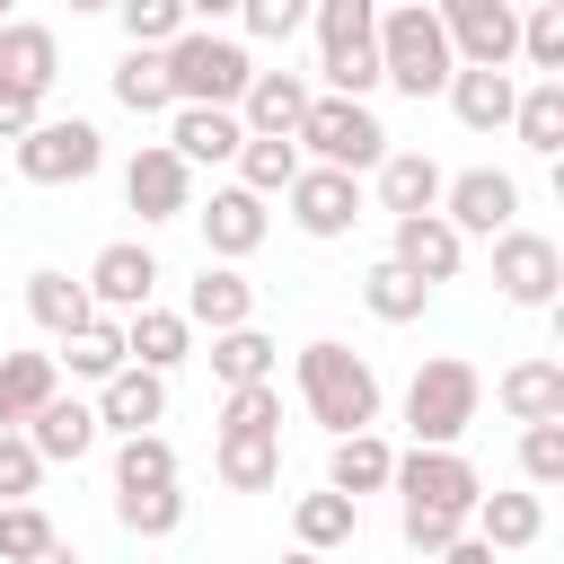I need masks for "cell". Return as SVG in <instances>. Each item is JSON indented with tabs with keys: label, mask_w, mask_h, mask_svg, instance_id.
Returning <instances> with one entry per match:
<instances>
[{
	"label": "cell",
	"mask_w": 564,
	"mask_h": 564,
	"mask_svg": "<svg viewBox=\"0 0 564 564\" xmlns=\"http://www.w3.org/2000/svg\"><path fill=\"white\" fill-rule=\"evenodd\" d=\"M388 494H397L405 546H414V555H441V546L467 529V511H476L485 476L467 467V449H458V441H414V449H397Z\"/></svg>",
	"instance_id": "cell-1"
},
{
	"label": "cell",
	"mask_w": 564,
	"mask_h": 564,
	"mask_svg": "<svg viewBox=\"0 0 564 564\" xmlns=\"http://www.w3.org/2000/svg\"><path fill=\"white\" fill-rule=\"evenodd\" d=\"M300 405L317 432H361V423H379V370L352 344L317 335V344H300Z\"/></svg>",
	"instance_id": "cell-2"
},
{
	"label": "cell",
	"mask_w": 564,
	"mask_h": 564,
	"mask_svg": "<svg viewBox=\"0 0 564 564\" xmlns=\"http://www.w3.org/2000/svg\"><path fill=\"white\" fill-rule=\"evenodd\" d=\"M449 70H458V53H449L432 0H379V79L405 97H441Z\"/></svg>",
	"instance_id": "cell-3"
},
{
	"label": "cell",
	"mask_w": 564,
	"mask_h": 564,
	"mask_svg": "<svg viewBox=\"0 0 564 564\" xmlns=\"http://www.w3.org/2000/svg\"><path fill=\"white\" fill-rule=\"evenodd\" d=\"M317 26V79L335 97H370L379 88V0H308Z\"/></svg>",
	"instance_id": "cell-4"
},
{
	"label": "cell",
	"mask_w": 564,
	"mask_h": 564,
	"mask_svg": "<svg viewBox=\"0 0 564 564\" xmlns=\"http://www.w3.org/2000/svg\"><path fill=\"white\" fill-rule=\"evenodd\" d=\"M167 88H176V106H238V88H247V44L238 35H220V26H176L167 44Z\"/></svg>",
	"instance_id": "cell-5"
},
{
	"label": "cell",
	"mask_w": 564,
	"mask_h": 564,
	"mask_svg": "<svg viewBox=\"0 0 564 564\" xmlns=\"http://www.w3.org/2000/svg\"><path fill=\"white\" fill-rule=\"evenodd\" d=\"M476 405H485V379H476V361H458V352H432V361L405 379V432H414V441H467Z\"/></svg>",
	"instance_id": "cell-6"
},
{
	"label": "cell",
	"mask_w": 564,
	"mask_h": 564,
	"mask_svg": "<svg viewBox=\"0 0 564 564\" xmlns=\"http://www.w3.org/2000/svg\"><path fill=\"white\" fill-rule=\"evenodd\" d=\"M291 141L308 150V159H326V167H379V150H388V123L370 115V97H308V115L291 123Z\"/></svg>",
	"instance_id": "cell-7"
},
{
	"label": "cell",
	"mask_w": 564,
	"mask_h": 564,
	"mask_svg": "<svg viewBox=\"0 0 564 564\" xmlns=\"http://www.w3.org/2000/svg\"><path fill=\"white\" fill-rule=\"evenodd\" d=\"M9 150H18V176L26 185H88L106 167V132L88 115H35Z\"/></svg>",
	"instance_id": "cell-8"
},
{
	"label": "cell",
	"mask_w": 564,
	"mask_h": 564,
	"mask_svg": "<svg viewBox=\"0 0 564 564\" xmlns=\"http://www.w3.org/2000/svg\"><path fill=\"white\" fill-rule=\"evenodd\" d=\"M494 291H502L511 308H555V291H564V247H555L546 229L502 220V229H494Z\"/></svg>",
	"instance_id": "cell-9"
},
{
	"label": "cell",
	"mask_w": 564,
	"mask_h": 564,
	"mask_svg": "<svg viewBox=\"0 0 564 564\" xmlns=\"http://www.w3.org/2000/svg\"><path fill=\"white\" fill-rule=\"evenodd\" d=\"M282 203H291V229H300V238H352V220H361V176H352V167H326V159H300V176L282 185Z\"/></svg>",
	"instance_id": "cell-10"
},
{
	"label": "cell",
	"mask_w": 564,
	"mask_h": 564,
	"mask_svg": "<svg viewBox=\"0 0 564 564\" xmlns=\"http://www.w3.org/2000/svg\"><path fill=\"white\" fill-rule=\"evenodd\" d=\"M458 62H511L520 53V0H432Z\"/></svg>",
	"instance_id": "cell-11"
},
{
	"label": "cell",
	"mask_w": 564,
	"mask_h": 564,
	"mask_svg": "<svg viewBox=\"0 0 564 564\" xmlns=\"http://www.w3.org/2000/svg\"><path fill=\"white\" fill-rule=\"evenodd\" d=\"M441 212L458 220V238H494L502 220H520V176L511 167H458V176H441Z\"/></svg>",
	"instance_id": "cell-12"
},
{
	"label": "cell",
	"mask_w": 564,
	"mask_h": 564,
	"mask_svg": "<svg viewBox=\"0 0 564 564\" xmlns=\"http://www.w3.org/2000/svg\"><path fill=\"white\" fill-rule=\"evenodd\" d=\"M388 256L441 291V282H458V264H467V238H458V220L432 203V212H397V229H388Z\"/></svg>",
	"instance_id": "cell-13"
},
{
	"label": "cell",
	"mask_w": 564,
	"mask_h": 564,
	"mask_svg": "<svg viewBox=\"0 0 564 564\" xmlns=\"http://www.w3.org/2000/svg\"><path fill=\"white\" fill-rule=\"evenodd\" d=\"M123 203H132L141 220H176V212H194V167H185L167 141H141V150L123 159Z\"/></svg>",
	"instance_id": "cell-14"
},
{
	"label": "cell",
	"mask_w": 564,
	"mask_h": 564,
	"mask_svg": "<svg viewBox=\"0 0 564 564\" xmlns=\"http://www.w3.org/2000/svg\"><path fill=\"white\" fill-rule=\"evenodd\" d=\"M194 220H203V256H229V264L273 238V212H264L256 185H212V203H203Z\"/></svg>",
	"instance_id": "cell-15"
},
{
	"label": "cell",
	"mask_w": 564,
	"mask_h": 564,
	"mask_svg": "<svg viewBox=\"0 0 564 564\" xmlns=\"http://www.w3.org/2000/svg\"><path fill=\"white\" fill-rule=\"evenodd\" d=\"M141 423H167V370L115 361L97 379V432H141Z\"/></svg>",
	"instance_id": "cell-16"
},
{
	"label": "cell",
	"mask_w": 564,
	"mask_h": 564,
	"mask_svg": "<svg viewBox=\"0 0 564 564\" xmlns=\"http://www.w3.org/2000/svg\"><path fill=\"white\" fill-rule=\"evenodd\" d=\"M18 432L35 441V458H44V467H79V458L97 449V405H88V397H62V388H53V397H44V405H35V414H26Z\"/></svg>",
	"instance_id": "cell-17"
},
{
	"label": "cell",
	"mask_w": 564,
	"mask_h": 564,
	"mask_svg": "<svg viewBox=\"0 0 564 564\" xmlns=\"http://www.w3.org/2000/svg\"><path fill=\"white\" fill-rule=\"evenodd\" d=\"M441 97H449V115H458L467 132H502V123H511V97H520V79H511V62H458Z\"/></svg>",
	"instance_id": "cell-18"
},
{
	"label": "cell",
	"mask_w": 564,
	"mask_h": 564,
	"mask_svg": "<svg viewBox=\"0 0 564 564\" xmlns=\"http://www.w3.org/2000/svg\"><path fill=\"white\" fill-rule=\"evenodd\" d=\"M238 141H247L238 106H167V150H176L185 167H229Z\"/></svg>",
	"instance_id": "cell-19"
},
{
	"label": "cell",
	"mask_w": 564,
	"mask_h": 564,
	"mask_svg": "<svg viewBox=\"0 0 564 564\" xmlns=\"http://www.w3.org/2000/svg\"><path fill=\"white\" fill-rule=\"evenodd\" d=\"M79 282H88V300H97V308H115V317H123V308H141V300L159 291V256H150L141 238H115V247H97V264H88Z\"/></svg>",
	"instance_id": "cell-20"
},
{
	"label": "cell",
	"mask_w": 564,
	"mask_h": 564,
	"mask_svg": "<svg viewBox=\"0 0 564 564\" xmlns=\"http://www.w3.org/2000/svg\"><path fill=\"white\" fill-rule=\"evenodd\" d=\"M123 352L150 361V370H176V361H194V317L141 300V308H123Z\"/></svg>",
	"instance_id": "cell-21"
},
{
	"label": "cell",
	"mask_w": 564,
	"mask_h": 564,
	"mask_svg": "<svg viewBox=\"0 0 564 564\" xmlns=\"http://www.w3.org/2000/svg\"><path fill=\"white\" fill-rule=\"evenodd\" d=\"M212 476L229 494H273L282 485V432H220L212 441Z\"/></svg>",
	"instance_id": "cell-22"
},
{
	"label": "cell",
	"mask_w": 564,
	"mask_h": 564,
	"mask_svg": "<svg viewBox=\"0 0 564 564\" xmlns=\"http://www.w3.org/2000/svg\"><path fill=\"white\" fill-rule=\"evenodd\" d=\"M308 79L300 70H247V88H238V123L247 132H291L300 115H308Z\"/></svg>",
	"instance_id": "cell-23"
},
{
	"label": "cell",
	"mask_w": 564,
	"mask_h": 564,
	"mask_svg": "<svg viewBox=\"0 0 564 564\" xmlns=\"http://www.w3.org/2000/svg\"><path fill=\"white\" fill-rule=\"evenodd\" d=\"M185 317L194 326H238V317H256V282L229 256H203V273L185 282Z\"/></svg>",
	"instance_id": "cell-24"
},
{
	"label": "cell",
	"mask_w": 564,
	"mask_h": 564,
	"mask_svg": "<svg viewBox=\"0 0 564 564\" xmlns=\"http://www.w3.org/2000/svg\"><path fill=\"white\" fill-rule=\"evenodd\" d=\"M494 405H502L511 423L564 414V361H555V352H529V361H511V370L494 379Z\"/></svg>",
	"instance_id": "cell-25"
},
{
	"label": "cell",
	"mask_w": 564,
	"mask_h": 564,
	"mask_svg": "<svg viewBox=\"0 0 564 564\" xmlns=\"http://www.w3.org/2000/svg\"><path fill=\"white\" fill-rule=\"evenodd\" d=\"M291 538H300L308 555H326V546H352V538H361V494H344V485H326V494H300V502H291Z\"/></svg>",
	"instance_id": "cell-26"
},
{
	"label": "cell",
	"mask_w": 564,
	"mask_h": 564,
	"mask_svg": "<svg viewBox=\"0 0 564 564\" xmlns=\"http://www.w3.org/2000/svg\"><path fill=\"white\" fill-rule=\"evenodd\" d=\"M379 212L397 220V212H432L441 203V159H423V150H379Z\"/></svg>",
	"instance_id": "cell-27"
},
{
	"label": "cell",
	"mask_w": 564,
	"mask_h": 564,
	"mask_svg": "<svg viewBox=\"0 0 564 564\" xmlns=\"http://www.w3.org/2000/svg\"><path fill=\"white\" fill-rule=\"evenodd\" d=\"M335 449H326V485H344V494H388V467H397V449L361 423V432H326Z\"/></svg>",
	"instance_id": "cell-28"
},
{
	"label": "cell",
	"mask_w": 564,
	"mask_h": 564,
	"mask_svg": "<svg viewBox=\"0 0 564 564\" xmlns=\"http://www.w3.org/2000/svg\"><path fill=\"white\" fill-rule=\"evenodd\" d=\"M476 538L485 546H502V555H520V546H538L546 538V502L538 494H476Z\"/></svg>",
	"instance_id": "cell-29"
},
{
	"label": "cell",
	"mask_w": 564,
	"mask_h": 564,
	"mask_svg": "<svg viewBox=\"0 0 564 564\" xmlns=\"http://www.w3.org/2000/svg\"><path fill=\"white\" fill-rule=\"evenodd\" d=\"M511 132H520L538 159H555V150H564V70H538V79L511 97Z\"/></svg>",
	"instance_id": "cell-30"
},
{
	"label": "cell",
	"mask_w": 564,
	"mask_h": 564,
	"mask_svg": "<svg viewBox=\"0 0 564 564\" xmlns=\"http://www.w3.org/2000/svg\"><path fill=\"white\" fill-rule=\"evenodd\" d=\"M361 308H370L379 326H414V317L432 308V282H423V273H405L397 256H379V264L361 273Z\"/></svg>",
	"instance_id": "cell-31"
},
{
	"label": "cell",
	"mask_w": 564,
	"mask_h": 564,
	"mask_svg": "<svg viewBox=\"0 0 564 564\" xmlns=\"http://www.w3.org/2000/svg\"><path fill=\"white\" fill-rule=\"evenodd\" d=\"M26 317H35V326L62 344L79 317H97V300H88V282H70L62 264H35V273H26Z\"/></svg>",
	"instance_id": "cell-32"
},
{
	"label": "cell",
	"mask_w": 564,
	"mask_h": 564,
	"mask_svg": "<svg viewBox=\"0 0 564 564\" xmlns=\"http://www.w3.org/2000/svg\"><path fill=\"white\" fill-rule=\"evenodd\" d=\"M0 79L53 88V79H62V44H53V26H35V18H0Z\"/></svg>",
	"instance_id": "cell-33"
},
{
	"label": "cell",
	"mask_w": 564,
	"mask_h": 564,
	"mask_svg": "<svg viewBox=\"0 0 564 564\" xmlns=\"http://www.w3.org/2000/svg\"><path fill=\"white\" fill-rule=\"evenodd\" d=\"M273 335L256 326V317H238V326H212V379L220 388H238V379H273Z\"/></svg>",
	"instance_id": "cell-34"
},
{
	"label": "cell",
	"mask_w": 564,
	"mask_h": 564,
	"mask_svg": "<svg viewBox=\"0 0 564 564\" xmlns=\"http://www.w3.org/2000/svg\"><path fill=\"white\" fill-rule=\"evenodd\" d=\"M115 106H132V115H167V106H176L159 44H123V62H115Z\"/></svg>",
	"instance_id": "cell-35"
},
{
	"label": "cell",
	"mask_w": 564,
	"mask_h": 564,
	"mask_svg": "<svg viewBox=\"0 0 564 564\" xmlns=\"http://www.w3.org/2000/svg\"><path fill=\"white\" fill-rule=\"evenodd\" d=\"M115 520H123V538H176V529H185L176 476H167V485H115Z\"/></svg>",
	"instance_id": "cell-36"
},
{
	"label": "cell",
	"mask_w": 564,
	"mask_h": 564,
	"mask_svg": "<svg viewBox=\"0 0 564 564\" xmlns=\"http://www.w3.org/2000/svg\"><path fill=\"white\" fill-rule=\"evenodd\" d=\"M53 388H62V361L53 352H0V423H26Z\"/></svg>",
	"instance_id": "cell-37"
},
{
	"label": "cell",
	"mask_w": 564,
	"mask_h": 564,
	"mask_svg": "<svg viewBox=\"0 0 564 564\" xmlns=\"http://www.w3.org/2000/svg\"><path fill=\"white\" fill-rule=\"evenodd\" d=\"M291 176H300V141H291V132H247V141H238V185H256V194L273 203Z\"/></svg>",
	"instance_id": "cell-38"
},
{
	"label": "cell",
	"mask_w": 564,
	"mask_h": 564,
	"mask_svg": "<svg viewBox=\"0 0 564 564\" xmlns=\"http://www.w3.org/2000/svg\"><path fill=\"white\" fill-rule=\"evenodd\" d=\"M62 361H70L79 379H106L115 361H132V352H123V317H115V308H97V317H79V326L62 335Z\"/></svg>",
	"instance_id": "cell-39"
},
{
	"label": "cell",
	"mask_w": 564,
	"mask_h": 564,
	"mask_svg": "<svg viewBox=\"0 0 564 564\" xmlns=\"http://www.w3.org/2000/svg\"><path fill=\"white\" fill-rule=\"evenodd\" d=\"M167 476H176V441L167 432L141 423V432L115 441V485H167Z\"/></svg>",
	"instance_id": "cell-40"
},
{
	"label": "cell",
	"mask_w": 564,
	"mask_h": 564,
	"mask_svg": "<svg viewBox=\"0 0 564 564\" xmlns=\"http://www.w3.org/2000/svg\"><path fill=\"white\" fill-rule=\"evenodd\" d=\"M511 62L564 70V0H529V9H520V53H511Z\"/></svg>",
	"instance_id": "cell-41"
},
{
	"label": "cell",
	"mask_w": 564,
	"mask_h": 564,
	"mask_svg": "<svg viewBox=\"0 0 564 564\" xmlns=\"http://www.w3.org/2000/svg\"><path fill=\"white\" fill-rule=\"evenodd\" d=\"M220 432H282V388L273 379H238L220 397Z\"/></svg>",
	"instance_id": "cell-42"
},
{
	"label": "cell",
	"mask_w": 564,
	"mask_h": 564,
	"mask_svg": "<svg viewBox=\"0 0 564 564\" xmlns=\"http://www.w3.org/2000/svg\"><path fill=\"white\" fill-rule=\"evenodd\" d=\"M520 476L529 485H564V414L520 423Z\"/></svg>",
	"instance_id": "cell-43"
},
{
	"label": "cell",
	"mask_w": 564,
	"mask_h": 564,
	"mask_svg": "<svg viewBox=\"0 0 564 564\" xmlns=\"http://www.w3.org/2000/svg\"><path fill=\"white\" fill-rule=\"evenodd\" d=\"M0 555H62V529L35 511V494L26 502H0Z\"/></svg>",
	"instance_id": "cell-44"
},
{
	"label": "cell",
	"mask_w": 564,
	"mask_h": 564,
	"mask_svg": "<svg viewBox=\"0 0 564 564\" xmlns=\"http://www.w3.org/2000/svg\"><path fill=\"white\" fill-rule=\"evenodd\" d=\"M115 18H123V44H167L176 26H194L185 0H115Z\"/></svg>",
	"instance_id": "cell-45"
},
{
	"label": "cell",
	"mask_w": 564,
	"mask_h": 564,
	"mask_svg": "<svg viewBox=\"0 0 564 564\" xmlns=\"http://www.w3.org/2000/svg\"><path fill=\"white\" fill-rule=\"evenodd\" d=\"M44 485V458H35V441L18 432V423H0V502H26Z\"/></svg>",
	"instance_id": "cell-46"
},
{
	"label": "cell",
	"mask_w": 564,
	"mask_h": 564,
	"mask_svg": "<svg viewBox=\"0 0 564 564\" xmlns=\"http://www.w3.org/2000/svg\"><path fill=\"white\" fill-rule=\"evenodd\" d=\"M238 26H247L256 44H282V35L308 26V0H238Z\"/></svg>",
	"instance_id": "cell-47"
},
{
	"label": "cell",
	"mask_w": 564,
	"mask_h": 564,
	"mask_svg": "<svg viewBox=\"0 0 564 564\" xmlns=\"http://www.w3.org/2000/svg\"><path fill=\"white\" fill-rule=\"evenodd\" d=\"M35 115H44V88H26V79H0V141H18Z\"/></svg>",
	"instance_id": "cell-48"
},
{
	"label": "cell",
	"mask_w": 564,
	"mask_h": 564,
	"mask_svg": "<svg viewBox=\"0 0 564 564\" xmlns=\"http://www.w3.org/2000/svg\"><path fill=\"white\" fill-rule=\"evenodd\" d=\"M185 18L194 26H220V18H238V0H185Z\"/></svg>",
	"instance_id": "cell-49"
},
{
	"label": "cell",
	"mask_w": 564,
	"mask_h": 564,
	"mask_svg": "<svg viewBox=\"0 0 564 564\" xmlns=\"http://www.w3.org/2000/svg\"><path fill=\"white\" fill-rule=\"evenodd\" d=\"M70 9H79V18H97V9H115V0H70Z\"/></svg>",
	"instance_id": "cell-50"
},
{
	"label": "cell",
	"mask_w": 564,
	"mask_h": 564,
	"mask_svg": "<svg viewBox=\"0 0 564 564\" xmlns=\"http://www.w3.org/2000/svg\"><path fill=\"white\" fill-rule=\"evenodd\" d=\"M0 18H18V0H0Z\"/></svg>",
	"instance_id": "cell-51"
},
{
	"label": "cell",
	"mask_w": 564,
	"mask_h": 564,
	"mask_svg": "<svg viewBox=\"0 0 564 564\" xmlns=\"http://www.w3.org/2000/svg\"><path fill=\"white\" fill-rule=\"evenodd\" d=\"M520 9H529V0H520Z\"/></svg>",
	"instance_id": "cell-52"
}]
</instances>
